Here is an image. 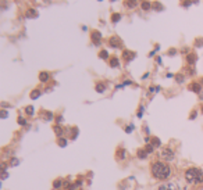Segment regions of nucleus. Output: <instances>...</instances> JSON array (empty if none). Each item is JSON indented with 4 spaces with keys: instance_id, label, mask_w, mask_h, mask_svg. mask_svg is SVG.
Returning a JSON list of instances; mask_svg holds the SVG:
<instances>
[{
    "instance_id": "nucleus-39",
    "label": "nucleus",
    "mask_w": 203,
    "mask_h": 190,
    "mask_svg": "<svg viewBox=\"0 0 203 190\" xmlns=\"http://www.w3.org/2000/svg\"><path fill=\"white\" fill-rule=\"evenodd\" d=\"M61 121H63V117H61V115H59V117H57V122H61Z\"/></svg>"
},
{
    "instance_id": "nucleus-31",
    "label": "nucleus",
    "mask_w": 203,
    "mask_h": 190,
    "mask_svg": "<svg viewBox=\"0 0 203 190\" xmlns=\"http://www.w3.org/2000/svg\"><path fill=\"white\" fill-rule=\"evenodd\" d=\"M53 186H54V189H56V187L59 189V187H60V186H61V181H56L54 183H53Z\"/></svg>"
},
{
    "instance_id": "nucleus-29",
    "label": "nucleus",
    "mask_w": 203,
    "mask_h": 190,
    "mask_svg": "<svg viewBox=\"0 0 203 190\" xmlns=\"http://www.w3.org/2000/svg\"><path fill=\"white\" fill-rule=\"evenodd\" d=\"M153 149H154V147H153L152 144H148V146H146V147H145V150H146L148 153H152V151H153Z\"/></svg>"
},
{
    "instance_id": "nucleus-30",
    "label": "nucleus",
    "mask_w": 203,
    "mask_h": 190,
    "mask_svg": "<svg viewBox=\"0 0 203 190\" xmlns=\"http://www.w3.org/2000/svg\"><path fill=\"white\" fill-rule=\"evenodd\" d=\"M18 124H20V125H25V124H27V121H25L24 118L18 117Z\"/></svg>"
},
{
    "instance_id": "nucleus-33",
    "label": "nucleus",
    "mask_w": 203,
    "mask_h": 190,
    "mask_svg": "<svg viewBox=\"0 0 203 190\" xmlns=\"http://www.w3.org/2000/svg\"><path fill=\"white\" fill-rule=\"evenodd\" d=\"M18 163H20L18 160H17V158H14V160H13V161H11V163H10V164H11V167H14V165H18Z\"/></svg>"
},
{
    "instance_id": "nucleus-11",
    "label": "nucleus",
    "mask_w": 203,
    "mask_h": 190,
    "mask_svg": "<svg viewBox=\"0 0 203 190\" xmlns=\"http://www.w3.org/2000/svg\"><path fill=\"white\" fill-rule=\"evenodd\" d=\"M136 0H125V6L128 7V9H134V7H136Z\"/></svg>"
},
{
    "instance_id": "nucleus-7",
    "label": "nucleus",
    "mask_w": 203,
    "mask_h": 190,
    "mask_svg": "<svg viewBox=\"0 0 203 190\" xmlns=\"http://www.w3.org/2000/svg\"><path fill=\"white\" fill-rule=\"evenodd\" d=\"M200 85H202V83H196V82H195V83H191L188 89L195 92V93H200Z\"/></svg>"
},
{
    "instance_id": "nucleus-17",
    "label": "nucleus",
    "mask_w": 203,
    "mask_h": 190,
    "mask_svg": "<svg viewBox=\"0 0 203 190\" xmlns=\"http://www.w3.org/2000/svg\"><path fill=\"white\" fill-rule=\"evenodd\" d=\"M152 146H153V147H160V146H162L160 139H159V137H153V139H152Z\"/></svg>"
},
{
    "instance_id": "nucleus-35",
    "label": "nucleus",
    "mask_w": 203,
    "mask_h": 190,
    "mask_svg": "<svg viewBox=\"0 0 203 190\" xmlns=\"http://www.w3.org/2000/svg\"><path fill=\"white\" fill-rule=\"evenodd\" d=\"M1 118H7V111H6V110L1 111Z\"/></svg>"
},
{
    "instance_id": "nucleus-15",
    "label": "nucleus",
    "mask_w": 203,
    "mask_h": 190,
    "mask_svg": "<svg viewBox=\"0 0 203 190\" xmlns=\"http://www.w3.org/2000/svg\"><path fill=\"white\" fill-rule=\"evenodd\" d=\"M53 129H54V132H56V135L59 136V137H61V136H63V128L60 126V125H56L54 128H53Z\"/></svg>"
},
{
    "instance_id": "nucleus-43",
    "label": "nucleus",
    "mask_w": 203,
    "mask_h": 190,
    "mask_svg": "<svg viewBox=\"0 0 203 190\" xmlns=\"http://www.w3.org/2000/svg\"><path fill=\"white\" fill-rule=\"evenodd\" d=\"M111 1H115V0H111Z\"/></svg>"
},
{
    "instance_id": "nucleus-20",
    "label": "nucleus",
    "mask_w": 203,
    "mask_h": 190,
    "mask_svg": "<svg viewBox=\"0 0 203 190\" xmlns=\"http://www.w3.org/2000/svg\"><path fill=\"white\" fill-rule=\"evenodd\" d=\"M57 143H59L60 147H65V146H67V139H64V137H59Z\"/></svg>"
},
{
    "instance_id": "nucleus-38",
    "label": "nucleus",
    "mask_w": 203,
    "mask_h": 190,
    "mask_svg": "<svg viewBox=\"0 0 203 190\" xmlns=\"http://www.w3.org/2000/svg\"><path fill=\"white\" fill-rule=\"evenodd\" d=\"M195 117H196V111H194V113L191 114V119H195Z\"/></svg>"
},
{
    "instance_id": "nucleus-37",
    "label": "nucleus",
    "mask_w": 203,
    "mask_h": 190,
    "mask_svg": "<svg viewBox=\"0 0 203 190\" xmlns=\"http://www.w3.org/2000/svg\"><path fill=\"white\" fill-rule=\"evenodd\" d=\"M142 111H143V107L139 108V113H138V117H142Z\"/></svg>"
},
{
    "instance_id": "nucleus-44",
    "label": "nucleus",
    "mask_w": 203,
    "mask_h": 190,
    "mask_svg": "<svg viewBox=\"0 0 203 190\" xmlns=\"http://www.w3.org/2000/svg\"><path fill=\"white\" fill-rule=\"evenodd\" d=\"M100 1H102V0H100Z\"/></svg>"
},
{
    "instance_id": "nucleus-12",
    "label": "nucleus",
    "mask_w": 203,
    "mask_h": 190,
    "mask_svg": "<svg viewBox=\"0 0 203 190\" xmlns=\"http://www.w3.org/2000/svg\"><path fill=\"white\" fill-rule=\"evenodd\" d=\"M152 7H153L154 10H157V11H163V10H164L163 4H162V3H159V1H154V3L152 4Z\"/></svg>"
},
{
    "instance_id": "nucleus-1",
    "label": "nucleus",
    "mask_w": 203,
    "mask_h": 190,
    "mask_svg": "<svg viewBox=\"0 0 203 190\" xmlns=\"http://www.w3.org/2000/svg\"><path fill=\"white\" fill-rule=\"evenodd\" d=\"M152 173L156 179H168L171 176V168L170 165H167L166 163H162V161H157V163L152 164Z\"/></svg>"
},
{
    "instance_id": "nucleus-3",
    "label": "nucleus",
    "mask_w": 203,
    "mask_h": 190,
    "mask_svg": "<svg viewBox=\"0 0 203 190\" xmlns=\"http://www.w3.org/2000/svg\"><path fill=\"white\" fill-rule=\"evenodd\" d=\"M162 158L163 160H166V161H173L174 160V157H175V154H174V151L171 149H168V147H166V149H163L162 150Z\"/></svg>"
},
{
    "instance_id": "nucleus-16",
    "label": "nucleus",
    "mask_w": 203,
    "mask_h": 190,
    "mask_svg": "<svg viewBox=\"0 0 203 190\" xmlns=\"http://www.w3.org/2000/svg\"><path fill=\"white\" fill-rule=\"evenodd\" d=\"M118 65H120V63H118V59H117V57H111V60H110V67L115 68V67H118Z\"/></svg>"
},
{
    "instance_id": "nucleus-26",
    "label": "nucleus",
    "mask_w": 203,
    "mask_h": 190,
    "mask_svg": "<svg viewBox=\"0 0 203 190\" xmlns=\"http://www.w3.org/2000/svg\"><path fill=\"white\" fill-rule=\"evenodd\" d=\"M159 190H175V189H173L170 185H163L159 187Z\"/></svg>"
},
{
    "instance_id": "nucleus-8",
    "label": "nucleus",
    "mask_w": 203,
    "mask_h": 190,
    "mask_svg": "<svg viewBox=\"0 0 203 190\" xmlns=\"http://www.w3.org/2000/svg\"><path fill=\"white\" fill-rule=\"evenodd\" d=\"M148 151H146V150L145 149H139L138 150V153H136V155H138V158L139 160H145L146 158V157H148Z\"/></svg>"
},
{
    "instance_id": "nucleus-18",
    "label": "nucleus",
    "mask_w": 203,
    "mask_h": 190,
    "mask_svg": "<svg viewBox=\"0 0 203 190\" xmlns=\"http://www.w3.org/2000/svg\"><path fill=\"white\" fill-rule=\"evenodd\" d=\"M33 113H35V108H33L32 105H27V107H25V114H28V115H33Z\"/></svg>"
},
{
    "instance_id": "nucleus-32",
    "label": "nucleus",
    "mask_w": 203,
    "mask_h": 190,
    "mask_svg": "<svg viewBox=\"0 0 203 190\" xmlns=\"http://www.w3.org/2000/svg\"><path fill=\"white\" fill-rule=\"evenodd\" d=\"M196 46H198V47H202L203 46V39H198V40H196Z\"/></svg>"
},
{
    "instance_id": "nucleus-27",
    "label": "nucleus",
    "mask_w": 203,
    "mask_h": 190,
    "mask_svg": "<svg viewBox=\"0 0 203 190\" xmlns=\"http://www.w3.org/2000/svg\"><path fill=\"white\" fill-rule=\"evenodd\" d=\"M132 131H134V125H132V124H131V125H128V126L125 128V132H127V133H131Z\"/></svg>"
},
{
    "instance_id": "nucleus-28",
    "label": "nucleus",
    "mask_w": 203,
    "mask_h": 190,
    "mask_svg": "<svg viewBox=\"0 0 203 190\" xmlns=\"http://www.w3.org/2000/svg\"><path fill=\"white\" fill-rule=\"evenodd\" d=\"M175 81L178 82V83H182V82H184V77H182V75H177V77H175Z\"/></svg>"
},
{
    "instance_id": "nucleus-5",
    "label": "nucleus",
    "mask_w": 203,
    "mask_h": 190,
    "mask_svg": "<svg viewBox=\"0 0 203 190\" xmlns=\"http://www.w3.org/2000/svg\"><path fill=\"white\" fill-rule=\"evenodd\" d=\"M135 57H136V54H135L134 51H129V50H124V51H123V59H124L125 61H131V60H134Z\"/></svg>"
},
{
    "instance_id": "nucleus-24",
    "label": "nucleus",
    "mask_w": 203,
    "mask_h": 190,
    "mask_svg": "<svg viewBox=\"0 0 203 190\" xmlns=\"http://www.w3.org/2000/svg\"><path fill=\"white\" fill-rule=\"evenodd\" d=\"M99 57H100V59H103V60H106L107 57H109V53H107L106 50H102L100 53H99Z\"/></svg>"
},
{
    "instance_id": "nucleus-25",
    "label": "nucleus",
    "mask_w": 203,
    "mask_h": 190,
    "mask_svg": "<svg viewBox=\"0 0 203 190\" xmlns=\"http://www.w3.org/2000/svg\"><path fill=\"white\" fill-rule=\"evenodd\" d=\"M150 7H152V4H150L149 1H143V3H142V9L143 10H149Z\"/></svg>"
},
{
    "instance_id": "nucleus-23",
    "label": "nucleus",
    "mask_w": 203,
    "mask_h": 190,
    "mask_svg": "<svg viewBox=\"0 0 203 190\" xmlns=\"http://www.w3.org/2000/svg\"><path fill=\"white\" fill-rule=\"evenodd\" d=\"M43 118H45L46 121H50L51 118H53V113H50V111H46V113H43Z\"/></svg>"
},
{
    "instance_id": "nucleus-42",
    "label": "nucleus",
    "mask_w": 203,
    "mask_h": 190,
    "mask_svg": "<svg viewBox=\"0 0 203 190\" xmlns=\"http://www.w3.org/2000/svg\"><path fill=\"white\" fill-rule=\"evenodd\" d=\"M202 114H203V107H202Z\"/></svg>"
},
{
    "instance_id": "nucleus-9",
    "label": "nucleus",
    "mask_w": 203,
    "mask_h": 190,
    "mask_svg": "<svg viewBox=\"0 0 203 190\" xmlns=\"http://www.w3.org/2000/svg\"><path fill=\"white\" fill-rule=\"evenodd\" d=\"M49 78H50V75L47 72H41L39 74V81L43 82V83H46L47 81H49Z\"/></svg>"
},
{
    "instance_id": "nucleus-40",
    "label": "nucleus",
    "mask_w": 203,
    "mask_h": 190,
    "mask_svg": "<svg viewBox=\"0 0 203 190\" xmlns=\"http://www.w3.org/2000/svg\"><path fill=\"white\" fill-rule=\"evenodd\" d=\"M174 54H175V50H174V49L170 50V56H174Z\"/></svg>"
},
{
    "instance_id": "nucleus-21",
    "label": "nucleus",
    "mask_w": 203,
    "mask_h": 190,
    "mask_svg": "<svg viewBox=\"0 0 203 190\" xmlns=\"http://www.w3.org/2000/svg\"><path fill=\"white\" fill-rule=\"evenodd\" d=\"M39 96H41V90H32V92H31V99H32V100L38 99Z\"/></svg>"
},
{
    "instance_id": "nucleus-14",
    "label": "nucleus",
    "mask_w": 203,
    "mask_h": 190,
    "mask_svg": "<svg viewBox=\"0 0 203 190\" xmlns=\"http://www.w3.org/2000/svg\"><path fill=\"white\" fill-rule=\"evenodd\" d=\"M186 61H188L189 64H195V61H196V54H194V53L188 54V57H186Z\"/></svg>"
},
{
    "instance_id": "nucleus-6",
    "label": "nucleus",
    "mask_w": 203,
    "mask_h": 190,
    "mask_svg": "<svg viewBox=\"0 0 203 190\" xmlns=\"http://www.w3.org/2000/svg\"><path fill=\"white\" fill-rule=\"evenodd\" d=\"M91 38H92V42L95 43V45H99L102 40V33L100 32H97V31H93L92 32V35H91Z\"/></svg>"
},
{
    "instance_id": "nucleus-13",
    "label": "nucleus",
    "mask_w": 203,
    "mask_h": 190,
    "mask_svg": "<svg viewBox=\"0 0 203 190\" xmlns=\"http://www.w3.org/2000/svg\"><path fill=\"white\" fill-rule=\"evenodd\" d=\"M95 89H96L97 93H103V92L106 90V86H104V83H97Z\"/></svg>"
},
{
    "instance_id": "nucleus-2",
    "label": "nucleus",
    "mask_w": 203,
    "mask_h": 190,
    "mask_svg": "<svg viewBox=\"0 0 203 190\" xmlns=\"http://www.w3.org/2000/svg\"><path fill=\"white\" fill-rule=\"evenodd\" d=\"M185 179L191 185H200L203 183V171L200 168H188L185 171Z\"/></svg>"
},
{
    "instance_id": "nucleus-19",
    "label": "nucleus",
    "mask_w": 203,
    "mask_h": 190,
    "mask_svg": "<svg viewBox=\"0 0 203 190\" xmlns=\"http://www.w3.org/2000/svg\"><path fill=\"white\" fill-rule=\"evenodd\" d=\"M120 20H121V14L115 13V14H113V15H111V21H113V22H118Z\"/></svg>"
},
{
    "instance_id": "nucleus-36",
    "label": "nucleus",
    "mask_w": 203,
    "mask_h": 190,
    "mask_svg": "<svg viewBox=\"0 0 203 190\" xmlns=\"http://www.w3.org/2000/svg\"><path fill=\"white\" fill-rule=\"evenodd\" d=\"M191 4H192L191 1H184V7H189Z\"/></svg>"
},
{
    "instance_id": "nucleus-22",
    "label": "nucleus",
    "mask_w": 203,
    "mask_h": 190,
    "mask_svg": "<svg viewBox=\"0 0 203 190\" xmlns=\"http://www.w3.org/2000/svg\"><path fill=\"white\" fill-rule=\"evenodd\" d=\"M117 158L118 160H124L125 158V151L124 150H118V151H117Z\"/></svg>"
},
{
    "instance_id": "nucleus-10",
    "label": "nucleus",
    "mask_w": 203,
    "mask_h": 190,
    "mask_svg": "<svg viewBox=\"0 0 203 190\" xmlns=\"http://www.w3.org/2000/svg\"><path fill=\"white\" fill-rule=\"evenodd\" d=\"M27 17H28V18H36V17H38V11H36V10H33V9L28 10V11H27Z\"/></svg>"
},
{
    "instance_id": "nucleus-4",
    "label": "nucleus",
    "mask_w": 203,
    "mask_h": 190,
    "mask_svg": "<svg viewBox=\"0 0 203 190\" xmlns=\"http://www.w3.org/2000/svg\"><path fill=\"white\" fill-rule=\"evenodd\" d=\"M109 45L111 46V47H115V49H118V47H121V40L118 36H113L110 38V40H109Z\"/></svg>"
},
{
    "instance_id": "nucleus-41",
    "label": "nucleus",
    "mask_w": 203,
    "mask_h": 190,
    "mask_svg": "<svg viewBox=\"0 0 203 190\" xmlns=\"http://www.w3.org/2000/svg\"><path fill=\"white\" fill-rule=\"evenodd\" d=\"M200 83H202V85H203V78H202V79H200Z\"/></svg>"
},
{
    "instance_id": "nucleus-34",
    "label": "nucleus",
    "mask_w": 203,
    "mask_h": 190,
    "mask_svg": "<svg viewBox=\"0 0 203 190\" xmlns=\"http://www.w3.org/2000/svg\"><path fill=\"white\" fill-rule=\"evenodd\" d=\"M1 172H3V173H1V181H4V179L9 176V175H7V172H6V171H1Z\"/></svg>"
}]
</instances>
